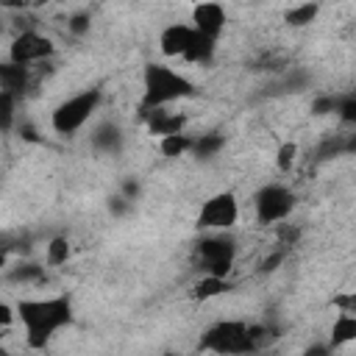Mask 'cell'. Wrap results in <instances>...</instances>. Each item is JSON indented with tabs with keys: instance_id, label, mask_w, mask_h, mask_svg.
Returning <instances> with one entry per match:
<instances>
[{
	"instance_id": "cell-1",
	"label": "cell",
	"mask_w": 356,
	"mask_h": 356,
	"mask_svg": "<svg viewBox=\"0 0 356 356\" xmlns=\"http://www.w3.org/2000/svg\"><path fill=\"white\" fill-rule=\"evenodd\" d=\"M17 320L25 328V339L31 348H44L64 325L72 320V300L67 295L53 298H25L17 306Z\"/></svg>"
},
{
	"instance_id": "cell-2",
	"label": "cell",
	"mask_w": 356,
	"mask_h": 356,
	"mask_svg": "<svg viewBox=\"0 0 356 356\" xmlns=\"http://www.w3.org/2000/svg\"><path fill=\"white\" fill-rule=\"evenodd\" d=\"M195 95V83L172 70L170 64H161V61H150L145 64V72H142V111L145 108H153V106H170L175 100H184V97H192Z\"/></svg>"
},
{
	"instance_id": "cell-3",
	"label": "cell",
	"mask_w": 356,
	"mask_h": 356,
	"mask_svg": "<svg viewBox=\"0 0 356 356\" xmlns=\"http://www.w3.org/2000/svg\"><path fill=\"white\" fill-rule=\"evenodd\" d=\"M100 97H103L100 89H83V92H75V95H70L67 100H61V103L53 108V114H50L53 131L61 134V136L78 134V131L89 122V117L97 111Z\"/></svg>"
},
{
	"instance_id": "cell-4",
	"label": "cell",
	"mask_w": 356,
	"mask_h": 356,
	"mask_svg": "<svg viewBox=\"0 0 356 356\" xmlns=\"http://www.w3.org/2000/svg\"><path fill=\"white\" fill-rule=\"evenodd\" d=\"M203 350H214V353H250L253 339H250V325L242 320H220L214 323L203 339H200Z\"/></svg>"
},
{
	"instance_id": "cell-5",
	"label": "cell",
	"mask_w": 356,
	"mask_h": 356,
	"mask_svg": "<svg viewBox=\"0 0 356 356\" xmlns=\"http://www.w3.org/2000/svg\"><path fill=\"white\" fill-rule=\"evenodd\" d=\"M295 209V192L284 184H264L253 197V211L261 225L284 222Z\"/></svg>"
},
{
	"instance_id": "cell-6",
	"label": "cell",
	"mask_w": 356,
	"mask_h": 356,
	"mask_svg": "<svg viewBox=\"0 0 356 356\" xmlns=\"http://www.w3.org/2000/svg\"><path fill=\"white\" fill-rule=\"evenodd\" d=\"M234 256H236V245L225 231H214L211 236L197 242V261L200 270L209 275H228L234 267Z\"/></svg>"
},
{
	"instance_id": "cell-7",
	"label": "cell",
	"mask_w": 356,
	"mask_h": 356,
	"mask_svg": "<svg viewBox=\"0 0 356 356\" xmlns=\"http://www.w3.org/2000/svg\"><path fill=\"white\" fill-rule=\"evenodd\" d=\"M239 220V200L234 192H214L203 200L197 211V225L203 231H231Z\"/></svg>"
},
{
	"instance_id": "cell-8",
	"label": "cell",
	"mask_w": 356,
	"mask_h": 356,
	"mask_svg": "<svg viewBox=\"0 0 356 356\" xmlns=\"http://www.w3.org/2000/svg\"><path fill=\"white\" fill-rule=\"evenodd\" d=\"M53 53H56L53 39L44 36V33H39V31H22L8 44V58L17 61V64H25V67L50 58Z\"/></svg>"
},
{
	"instance_id": "cell-9",
	"label": "cell",
	"mask_w": 356,
	"mask_h": 356,
	"mask_svg": "<svg viewBox=\"0 0 356 356\" xmlns=\"http://www.w3.org/2000/svg\"><path fill=\"white\" fill-rule=\"evenodd\" d=\"M225 22H228V14H225V8H222L220 3H214V0L197 3V6L192 8V19H189V25H192L200 36H209V39H220Z\"/></svg>"
},
{
	"instance_id": "cell-10",
	"label": "cell",
	"mask_w": 356,
	"mask_h": 356,
	"mask_svg": "<svg viewBox=\"0 0 356 356\" xmlns=\"http://www.w3.org/2000/svg\"><path fill=\"white\" fill-rule=\"evenodd\" d=\"M192 39H195V28L192 25L172 22V25L161 28V33H159V50L167 58H184V53L189 50Z\"/></svg>"
},
{
	"instance_id": "cell-11",
	"label": "cell",
	"mask_w": 356,
	"mask_h": 356,
	"mask_svg": "<svg viewBox=\"0 0 356 356\" xmlns=\"http://www.w3.org/2000/svg\"><path fill=\"white\" fill-rule=\"evenodd\" d=\"M142 117H145V128H147V134H153V136H167V134H178V131L186 128V117H184L181 111L167 108V106L145 108Z\"/></svg>"
},
{
	"instance_id": "cell-12",
	"label": "cell",
	"mask_w": 356,
	"mask_h": 356,
	"mask_svg": "<svg viewBox=\"0 0 356 356\" xmlns=\"http://www.w3.org/2000/svg\"><path fill=\"white\" fill-rule=\"evenodd\" d=\"M28 86H31V67L17 64L11 58L0 61V89H6V92H11V95L19 97Z\"/></svg>"
},
{
	"instance_id": "cell-13",
	"label": "cell",
	"mask_w": 356,
	"mask_h": 356,
	"mask_svg": "<svg viewBox=\"0 0 356 356\" xmlns=\"http://www.w3.org/2000/svg\"><path fill=\"white\" fill-rule=\"evenodd\" d=\"M228 289H231L228 275H209V273H203L200 281H197L195 289H192V298H195V300H211V298H217V295H225Z\"/></svg>"
},
{
	"instance_id": "cell-14",
	"label": "cell",
	"mask_w": 356,
	"mask_h": 356,
	"mask_svg": "<svg viewBox=\"0 0 356 356\" xmlns=\"http://www.w3.org/2000/svg\"><path fill=\"white\" fill-rule=\"evenodd\" d=\"M92 145L100 150V153H117L122 147V131L111 122L100 125L95 134H92Z\"/></svg>"
},
{
	"instance_id": "cell-15",
	"label": "cell",
	"mask_w": 356,
	"mask_h": 356,
	"mask_svg": "<svg viewBox=\"0 0 356 356\" xmlns=\"http://www.w3.org/2000/svg\"><path fill=\"white\" fill-rule=\"evenodd\" d=\"M214 50H217V39L200 36V33L195 31V39H192L189 50L184 53V58H186V61H192V64H209V61H211V56H214Z\"/></svg>"
},
{
	"instance_id": "cell-16",
	"label": "cell",
	"mask_w": 356,
	"mask_h": 356,
	"mask_svg": "<svg viewBox=\"0 0 356 356\" xmlns=\"http://www.w3.org/2000/svg\"><path fill=\"white\" fill-rule=\"evenodd\" d=\"M159 150H161L167 159H178V156H184V153L192 150V136H189L186 131L159 136Z\"/></svg>"
},
{
	"instance_id": "cell-17",
	"label": "cell",
	"mask_w": 356,
	"mask_h": 356,
	"mask_svg": "<svg viewBox=\"0 0 356 356\" xmlns=\"http://www.w3.org/2000/svg\"><path fill=\"white\" fill-rule=\"evenodd\" d=\"M222 145H225L222 134H200V136H192V150L189 153H195L197 159H211L222 150Z\"/></svg>"
},
{
	"instance_id": "cell-18",
	"label": "cell",
	"mask_w": 356,
	"mask_h": 356,
	"mask_svg": "<svg viewBox=\"0 0 356 356\" xmlns=\"http://www.w3.org/2000/svg\"><path fill=\"white\" fill-rule=\"evenodd\" d=\"M317 14H320V6H317L314 0H309V3L292 6V8L284 14V19H286V25H292V28H303V25H312V22L317 19Z\"/></svg>"
},
{
	"instance_id": "cell-19",
	"label": "cell",
	"mask_w": 356,
	"mask_h": 356,
	"mask_svg": "<svg viewBox=\"0 0 356 356\" xmlns=\"http://www.w3.org/2000/svg\"><path fill=\"white\" fill-rule=\"evenodd\" d=\"M331 334H334V337H331L334 345H342V342L356 339V314H353V312H339L337 320H334Z\"/></svg>"
},
{
	"instance_id": "cell-20",
	"label": "cell",
	"mask_w": 356,
	"mask_h": 356,
	"mask_svg": "<svg viewBox=\"0 0 356 356\" xmlns=\"http://www.w3.org/2000/svg\"><path fill=\"white\" fill-rule=\"evenodd\" d=\"M72 248H70V239L67 236H53L47 245H44V261L50 267H58V264H67Z\"/></svg>"
},
{
	"instance_id": "cell-21",
	"label": "cell",
	"mask_w": 356,
	"mask_h": 356,
	"mask_svg": "<svg viewBox=\"0 0 356 356\" xmlns=\"http://www.w3.org/2000/svg\"><path fill=\"white\" fill-rule=\"evenodd\" d=\"M17 120V95L0 89V134H8Z\"/></svg>"
},
{
	"instance_id": "cell-22",
	"label": "cell",
	"mask_w": 356,
	"mask_h": 356,
	"mask_svg": "<svg viewBox=\"0 0 356 356\" xmlns=\"http://www.w3.org/2000/svg\"><path fill=\"white\" fill-rule=\"evenodd\" d=\"M295 159H298V145L295 142H281L278 145V153H275V167L281 172H289V167L295 164Z\"/></svg>"
},
{
	"instance_id": "cell-23",
	"label": "cell",
	"mask_w": 356,
	"mask_h": 356,
	"mask_svg": "<svg viewBox=\"0 0 356 356\" xmlns=\"http://www.w3.org/2000/svg\"><path fill=\"white\" fill-rule=\"evenodd\" d=\"M334 114H339L345 122H356V97H353V95L337 97V108H334Z\"/></svg>"
},
{
	"instance_id": "cell-24",
	"label": "cell",
	"mask_w": 356,
	"mask_h": 356,
	"mask_svg": "<svg viewBox=\"0 0 356 356\" xmlns=\"http://www.w3.org/2000/svg\"><path fill=\"white\" fill-rule=\"evenodd\" d=\"M8 278L11 281H39L42 278V267L39 264H19L17 270H11Z\"/></svg>"
},
{
	"instance_id": "cell-25",
	"label": "cell",
	"mask_w": 356,
	"mask_h": 356,
	"mask_svg": "<svg viewBox=\"0 0 356 356\" xmlns=\"http://www.w3.org/2000/svg\"><path fill=\"white\" fill-rule=\"evenodd\" d=\"M89 14H75V17H70V33H75V36H83L86 31H89Z\"/></svg>"
},
{
	"instance_id": "cell-26",
	"label": "cell",
	"mask_w": 356,
	"mask_h": 356,
	"mask_svg": "<svg viewBox=\"0 0 356 356\" xmlns=\"http://www.w3.org/2000/svg\"><path fill=\"white\" fill-rule=\"evenodd\" d=\"M334 108H337V97H331V95L317 97V100L312 103V111H314V114H334Z\"/></svg>"
},
{
	"instance_id": "cell-27",
	"label": "cell",
	"mask_w": 356,
	"mask_h": 356,
	"mask_svg": "<svg viewBox=\"0 0 356 356\" xmlns=\"http://www.w3.org/2000/svg\"><path fill=\"white\" fill-rule=\"evenodd\" d=\"M334 306H337L339 312H353V314H356V295H353V292H342V295L334 298Z\"/></svg>"
},
{
	"instance_id": "cell-28",
	"label": "cell",
	"mask_w": 356,
	"mask_h": 356,
	"mask_svg": "<svg viewBox=\"0 0 356 356\" xmlns=\"http://www.w3.org/2000/svg\"><path fill=\"white\" fill-rule=\"evenodd\" d=\"M14 320H17V309H14L11 303L0 300V328H8Z\"/></svg>"
},
{
	"instance_id": "cell-29",
	"label": "cell",
	"mask_w": 356,
	"mask_h": 356,
	"mask_svg": "<svg viewBox=\"0 0 356 356\" xmlns=\"http://www.w3.org/2000/svg\"><path fill=\"white\" fill-rule=\"evenodd\" d=\"M284 256H286V250H275L270 259H264V270H267V273H270V270H275V267L284 261Z\"/></svg>"
},
{
	"instance_id": "cell-30",
	"label": "cell",
	"mask_w": 356,
	"mask_h": 356,
	"mask_svg": "<svg viewBox=\"0 0 356 356\" xmlns=\"http://www.w3.org/2000/svg\"><path fill=\"white\" fill-rule=\"evenodd\" d=\"M19 136L28 139V142H36V139H39L36 131H33V125H22V128H19Z\"/></svg>"
},
{
	"instance_id": "cell-31",
	"label": "cell",
	"mask_w": 356,
	"mask_h": 356,
	"mask_svg": "<svg viewBox=\"0 0 356 356\" xmlns=\"http://www.w3.org/2000/svg\"><path fill=\"white\" fill-rule=\"evenodd\" d=\"M31 0H0V8H22L28 6Z\"/></svg>"
},
{
	"instance_id": "cell-32",
	"label": "cell",
	"mask_w": 356,
	"mask_h": 356,
	"mask_svg": "<svg viewBox=\"0 0 356 356\" xmlns=\"http://www.w3.org/2000/svg\"><path fill=\"white\" fill-rule=\"evenodd\" d=\"M36 3H42V6H44V3H58V0H36Z\"/></svg>"
}]
</instances>
